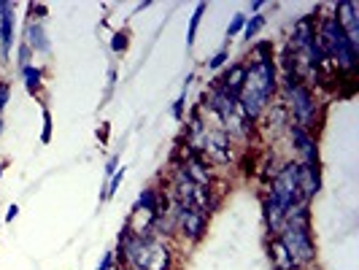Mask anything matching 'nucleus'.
Returning <instances> with one entry per match:
<instances>
[{"instance_id": "1", "label": "nucleus", "mask_w": 359, "mask_h": 270, "mask_svg": "<svg viewBox=\"0 0 359 270\" xmlns=\"http://www.w3.org/2000/svg\"><path fill=\"white\" fill-rule=\"evenodd\" d=\"M276 90V62L273 57H262L252 71H246V84L241 90V106H243V114L254 119L262 106L270 100V95Z\"/></svg>"}, {"instance_id": "2", "label": "nucleus", "mask_w": 359, "mask_h": 270, "mask_svg": "<svg viewBox=\"0 0 359 270\" xmlns=\"http://www.w3.org/2000/svg\"><path fill=\"white\" fill-rule=\"evenodd\" d=\"M284 222H287V230H284L281 243L287 246L294 265H308L313 259V243H311V235H308V205L289 211Z\"/></svg>"}, {"instance_id": "3", "label": "nucleus", "mask_w": 359, "mask_h": 270, "mask_svg": "<svg viewBox=\"0 0 359 270\" xmlns=\"http://www.w3.org/2000/svg\"><path fill=\"white\" fill-rule=\"evenodd\" d=\"M270 203H273V205H278L284 214L294 211V208H300V205H306L303 189H300V165H297V162H289L287 168L276 176Z\"/></svg>"}, {"instance_id": "4", "label": "nucleus", "mask_w": 359, "mask_h": 270, "mask_svg": "<svg viewBox=\"0 0 359 270\" xmlns=\"http://www.w3.org/2000/svg\"><path fill=\"white\" fill-rule=\"evenodd\" d=\"M141 235V249L135 254V259L130 265H138L141 270H168V262H170V252L162 246L160 241H154L151 235Z\"/></svg>"}, {"instance_id": "5", "label": "nucleus", "mask_w": 359, "mask_h": 270, "mask_svg": "<svg viewBox=\"0 0 359 270\" xmlns=\"http://www.w3.org/2000/svg\"><path fill=\"white\" fill-rule=\"evenodd\" d=\"M335 22L341 25V30L348 36V41L357 46L359 43V19H357V3H341L338 6V17Z\"/></svg>"}, {"instance_id": "6", "label": "nucleus", "mask_w": 359, "mask_h": 270, "mask_svg": "<svg viewBox=\"0 0 359 270\" xmlns=\"http://www.w3.org/2000/svg\"><path fill=\"white\" fill-rule=\"evenodd\" d=\"M181 214H176L181 219V233L192 241H198L203 230H205V214L203 211H195V208H179Z\"/></svg>"}, {"instance_id": "7", "label": "nucleus", "mask_w": 359, "mask_h": 270, "mask_svg": "<svg viewBox=\"0 0 359 270\" xmlns=\"http://www.w3.org/2000/svg\"><path fill=\"white\" fill-rule=\"evenodd\" d=\"M313 36H316V27H313V17H303L294 25V33H292V49L294 52H306L313 46Z\"/></svg>"}, {"instance_id": "8", "label": "nucleus", "mask_w": 359, "mask_h": 270, "mask_svg": "<svg viewBox=\"0 0 359 270\" xmlns=\"http://www.w3.org/2000/svg\"><path fill=\"white\" fill-rule=\"evenodd\" d=\"M289 97H292V114H294V119H297V127L306 125L308 119H311V114H313L311 92H308L306 87H297Z\"/></svg>"}, {"instance_id": "9", "label": "nucleus", "mask_w": 359, "mask_h": 270, "mask_svg": "<svg viewBox=\"0 0 359 270\" xmlns=\"http://www.w3.org/2000/svg\"><path fill=\"white\" fill-rule=\"evenodd\" d=\"M205 154L214 162H219V165L230 162V138L224 133H208V138H205Z\"/></svg>"}, {"instance_id": "10", "label": "nucleus", "mask_w": 359, "mask_h": 270, "mask_svg": "<svg viewBox=\"0 0 359 270\" xmlns=\"http://www.w3.org/2000/svg\"><path fill=\"white\" fill-rule=\"evenodd\" d=\"M0 43H3V54H8L14 43V6L11 3H0Z\"/></svg>"}, {"instance_id": "11", "label": "nucleus", "mask_w": 359, "mask_h": 270, "mask_svg": "<svg viewBox=\"0 0 359 270\" xmlns=\"http://www.w3.org/2000/svg\"><path fill=\"white\" fill-rule=\"evenodd\" d=\"M292 141L297 144V149L303 151V157H306V165H311V168H316V146H313V141H311V135H308L303 127H292Z\"/></svg>"}, {"instance_id": "12", "label": "nucleus", "mask_w": 359, "mask_h": 270, "mask_svg": "<svg viewBox=\"0 0 359 270\" xmlns=\"http://www.w3.org/2000/svg\"><path fill=\"white\" fill-rule=\"evenodd\" d=\"M246 71H249V68H243V65H235V68L227 71V76H224V87H222V90L227 92L230 97H238V95H241L243 84H246Z\"/></svg>"}, {"instance_id": "13", "label": "nucleus", "mask_w": 359, "mask_h": 270, "mask_svg": "<svg viewBox=\"0 0 359 270\" xmlns=\"http://www.w3.org/2000/svg\"><path fill=\"white\" fill-rule=\"evenodd\" d=\"M211 103H214L211 108H214L216 114L222 116V122H224V125H227V122L235 116V97H230L224 90H216V95H214V100H211Z\"/></svg>"}, {"instance_id": "14", "label": "nucleus", "mask_w": 359, "mask_h": 270, "mask_svg": "<svg viewBox=\"0 0 359 270\" xmlns=\"http://www.w3.org/2000/svg\"><path fill=\"white\" fill-rule=\"evenodd\" d=\"M184 176L192 181V184H198V187H208L211 184V173L205 170V165L198 157H189L187 168H184Z\"/></svg>"}, {"instance_id": "15", "label": "nucleus", "mask_w": 359, "mask_h": 270, "mask_svg": "<svg viewBox=\"0 0 359 270\" xmlns=\"http://www.w3.org/2000/svg\"><path fill=\"white\" fill-rule=\"evenodd\" d=\"M270 257H273L276 270H292L294 268V262H292V257H289L287 246H284L281 241H273V243H270Z\"/></svg>"}, {"instance_id": "16", "label": "nucleus", "mask_w": 359, "mask_h": 270, "mask_svg": "<svg viewBox=\"0 0 359 270\" xmlns=\"http://www.w3.org/2000/svg\"><path fill=\"white\" fill-rule=\"evenodd\" d=\"M27 46H36L38 52H49V43H46V33H43V27L38 25V22H30V27H27Z\"/></svg>"}, {"instance_id": "17", "label": "nucleus", "mask_w": 359, "mask_h": 270, "mask_svg": "<svg viewBox=\"0 0 359 270\" xmlns=\"http://www.w3.org/2000/svg\"><path fill=\"white\" fill-rule=\"evenodd\" d=\"M205 14V3H198L195 6V14H192V22H189V33H187V46L195 43V36H198V27H200V19Z\"/></svg>"}, {"instance_id": "18", "label": "nucleus", "mask_w": 359, "mask_h": 270, "mask_svg": "<svg viewBox=\"0 0 359 270\" xmlns=\"http://www.w3.org/2000/svg\"><path fill=\"white\" fill-rule=\"evenodd\" d=\"M22 73H25V79H27V90L36 92L38 87H41V73L33 71V68H25Z\"/></svg>"}, {"instance_id": "19", "label": "nucleus", "mask_w": 359, "mask_h": 270, "mask_svg": "<svg viewBox=\"0 0 359 270\" xmlns=\"http://www.w3.org/2000/svg\"><path fill=\"white\" fill-rule=\"evenodd\" d=\"M141 205H144L149 214H154V211H157V195H154L151 189H146L144 195H141Z\"/></svg>"}, {"instance_id": "20", "label": "nucleus", "mask_w": 359, "mask_h": 270, "mask_svg": "<svg viewBox=\"0 0 359 270\" xmlns=\"http://www.w3.org/2000/svg\"><path fill=\"white\" fill-rule=\"evenodd\" d=\"M246 27V17L243 14H238V17H233V22H230V27H227V38H233L235 33H241Z\"/></svg>"}, {"instance_id": "21", "label": "nucleus", "mask_w": 359, "mask_h": 270, "mask_svg": "<svg viewBox=\"0 0 359 270\" xmlns=\"http://www.w3.org/2000/svg\"><path fill=\"white\" fill-rule=\"evenodd\" d=\"M122 179H125V170H116L114 173V179H111V184H108V189H106V195H103V200L106 198H111L116 189H119V184H122Z\"/></svg>"}, {"instance_id": "22", "label": "nucleus", "mask_w": 359, "mask_h": 270, "mask_svg": "<svg viewBox=\"0 0 359 270\" xmlns=\"http://www.w3.org/2000/svg\"><path fill=\"white\" fill-rule=\"evenodd\" d=\"M262 25H265V19H262V17H252V19H249V22H246V38L252 41V36L257 33V30H259V27H262Z\"/></svg>"}, {"instance_id": "23", "label": "nucleus", "mask_w": 359, "mask_h": 270, "mask_svg": "<svg viewBox=\"0 0 359 270\" xmlns=\"http://www.w3.org/2000/svg\"><path fill=\"white\" fill-rule=\"evenodd\" d=\"M111 49H114V52H125L127 49V33H116V36H114V43H111Z\"/></svg>"}, {"instance_id": "24", "label": "nucleus", "mask_w": 359, "mask_h": 270, "mask_svg": "<svg viewBox=\"0 0 359 270\" xmlns=\"http://www.w3.org/2000/svg\"><path fill=\"white\" fill-rule=\"evenodd\" d=\"M8 95H11L8 84H0V114H3V108H6V103H8Z\"/></svg>"}, {"instance_id": "25", "label": "nucleus", "mask_w": 359, "mask_h": 270, "mask_svg": "<svg viewBox=\"0 0 359 270\" xmlns=\"http://www.w3.org/2000/svg\"><path fill=\"white\" fill-rule=\"evenodd\" d=\"M27 57H30V46H27V43H25V46H22V49H19V65H22V71H25V68H27Z\"/></svg>"}, {"instance_id": "26", "label": "nucleus", "mask_w": 359, "mask_h": 270, "mask_svg": "<svg viewBox=\"0 0 359 270\" xmlns=\"http://www.w3.org/2000/svg\"><path fill=\"white\" fill-rule=\"evenodd\" d=\"M224 60H227V52H219V54H214V57H211V60H208V68H219V65H222V62H224Z\"/></svg>"}, {"instance_id": "27", "label": "nucleus", "mask_w": 359, "mask_h": 270, "mask_svg": "<svg viewBox=\"0 0 359 270\" xmlns=\"http://www.w3.org/2000/svg\"><path fill=\"white\" fill-rule=\"evenodd\" d=\"M49 135H52V116L43 114V141H49Z\"/></svg>"}, {"instance_id": "28", "label": "nucleus", "mask_w": 359, "mask_h": 270, "mask_svg": "<svg viewBox=\"0 0 359 270\" xmlns=\"http://www.w3.org/2000/svg\"><path fill=\"white\" fill-rule=\"evenodd\" d=\"M111 262H114V254H106V259L100 262V268H97V270H108V268H111Z\"/></svg>"}, {"instance_id": "29", "label": "nucleus", "mask_w": 359, "mask_h": 270, "mask_svg": "<svg viewBox=\"0 0 359 270\" xmlns=\"http://www.w3.org/2000/svg\"><path fill=\"white\" fill-rule=\"evenodd\" d=\"M17 214H19V208H17V205H11V208H8V214H6V222H11Z\"/></svg>"}, {"instance_id": "30", "label": "nucleus", "mask_w": 359, "mask_h": 270, "mask_svg": "<svg viewBox=\"0 0 359 270\" xmlns=\"http://www.w3.org/2000/svg\"><path fill=\"white\" fill-rule=\"evenodd\" d=\"M127 270H141L138 265H127Z\"/></svg>"}]
</instances>
